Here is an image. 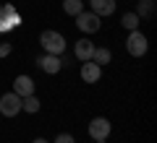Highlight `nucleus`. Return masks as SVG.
Wrapping results in <instances>:
<instances>
[{
    "mask_svg": "<svg viewBox=\"0 0 157 143\" xmlns=\"http://www.w3.org/2000/svg\"><path fill=\"white\" fill-rule=\"evenodd\" d=\"M121 26L128 29V31H134V29H141V18L136 16L134 11H128V13H123V16H121Z\"/></svg>",
    "mask_w": 157,
    "mask_h": 143,
    "instance_id": "obj_12",
    "label": "nucleus"
},
{
    "mask_svg": "<svg viewBox=\"0 0 157 143\" xmlns=\"http://www.w3.org/2000/svg\"><path fill=\"white\" fill-rule=\"evenodd\" d=\"M63 11H66L68 16L76 18L78 13L84 11V0H63Z\"/></svg>",
    "mask_w": 157,
    "mask_h": 143,
    "instance_id": "obj_15",
    "label": "nucleus"
},
{
    "mask_svg": "<svg viewBox=\"0 0 157 143\" xmlns=\"http://www.w3.org/2000/svg\"><path fill=\"white\" fill-rule=\"evenodd\" d=\"M92 52H94V42L92 39H78L76 42V47H73V55H76V60L78 63H86V60H92Z\"/></svg>",
    "mask_w": 157,
    "mask_h": 143,
    "instance_id": "obj_9",
    "label": "nucleus"
},
{
    "mask_svg": "<svg viewBox=\"0 0 157 143\" xmlns=\"http://www.w3.org/2000/svg\"><path fill=\"white\" fill-rule=\"evenodd\" d=\"M134 13L139 18H152L155 16V0H139V5H136Z\"/></svg>",
    "mask_w": 157,
    "mask_h": 143,
    "instance_id": "obj_13",
    "label": "nucleus"
},
{
    "mask_svg": "<svg viewBox=\"0 0 157 143\" xmlns=\"http://www.w3.org/2000/svg\"><path fill=\"white\" fill-rule=\"evenodd\" d=\"M32 143H50V141H45V138H34Z\"/></svg>",
    "mask_w": 157,
    "mask_h": 143,
    "instance_id": "obj_18",
    "label": "nucleus"
},
{
    "mask_svg": "<svg viewBox=\"0 0 157 143\" xmlns=\"http://www.w3.org/2000/svg\"><path fill=\"white\" fill-rule=\"evenodd\" d=\"M76 26H78V31H84V34H94V31H100L102 21H100V16H97V13L81 11V13L76 16Z\"/></svg>",
    "mask_w": 157,
    "mask_h": 143,
    "instance_id": "obj_4",
    "label": "nucleus"
},
{
    "mask_svg": "<svg viewBox=\"0 0 157 143\" xmlns=\"http://www.w3.org/2000/svg\"><path fill=\"white\" fill-rule=\"evenodd\" d=\"M52 143H76V138H73L71 133H58V135H55V141H52Z\"/></svg>",
    "mask_w": 157,
    "mask_h": 143,
    "instance_id": "obj_16",
    "label": "nucleus"
},
{
    "mask_svg": "<svg viewBox=\"0 0 157 143\" xmlns=\"http://www.w3.org/2000/svg\"><path fill=\"white\" fill-rule=\"evenodd\" d=\"M37 65L42 68V70L47 73V76H55V73H60V68H63V60H60V55H42L37 60Z\"/></svg>",
    "mask_w": 157,
    "mask_h": 143,
    "instance_id": "obj_7",
    "label": "nucleus"
},
{
    "mask_svg": "<svg viewBox=\"0 0 157 143\" xmlns=\"http://www.w3.org/2000/svg\"><path fill=\"white\" fill-rule=\"evenodd\" d=\"M81 81L84 83H100V78H102V68L97 65V63H92V60H86V63H81Z\"/></svg>",
    "mask_w": 157,
    "mask_h": 143,
    "instance_id": "obj_8",
    "label": "nucleus"
},
{
    "mask_svg": "<svg viewBox=\"0 0 157 143\" xmlns=\"http://www.w3.org/2000/svg\"><path fill=\"white\" fill-rule=\"evenodd\" d=\"M92 5V13H97V16H110V13H115V0H89Z\"/></svg>",
    "mask_w": 157,
    "mask_h": 143,
    "instance_id": "obj_10",
    "label": "nucleus"
},
{
    "mask_svg": "<svg viewBox=\"0 0 157 143\" xmlns=\"http://www.w3.org/2000/svg\"><path fill=\"white\" fill-rule=\"evenodd\" d=\"M13 94H18V96H32V94H37V83H34L32 76H26V73H21V76H16V81H13Z\"/></svg>",
    "mask_w": 157,
    "mask_h": 143,
    "instance_id": "obj_6",
    "label": "nucleus"
},
{
    "mask_svg": "<svg viewBox=\"0 0 157 143\" xmlns=\"http://www.w3.org/2000/svg\"><path fill=\"white\" fill-rule=\"evenodd\" d=\"M13 52V44L11 42H0V57H8Z\"/></svg>",
    "mask_w": 157,
    "mask_h": 143,
    "instance_id": "obj_17",
    "label": "nucleus"
},
{
    "mask_svg": "<svg viewBox=\"0 0 157 143\" xmlns=\"http://www.w3.org/2000/svg\"><path fill=\"white\" fill-rule=\"evenodd\" d=\"M92 63H97L100 68H105L107 63H113V52L107 50V47H94V52H92Z\"/></svg>",
    "mask_w": 157,
    "mask_h": 143,
    "instance_id": "obj_11",
    "label": "nucleus"
},
{
    "mask_svg": "<svg viewBox=\"0 0 157 143\" xmlns=\"http://www.w3.org/2000/svg\"><path fill=\"white\" fill-rule=\"evenodd\" d=\"M39 99H37V94H32V96H24L21 99V112H29V115H37L39 112Z\"/></svg>",
    "mask_w": 157,
    "mask_h": 143,
    "instance_id": "obj_14",
    "label": "nucleus"
},
{
    "mask_svg": "<svg viewBox=\"0 0 157 143\" xmlns=\"http://www.w3.org/2000/svg\"><path fill=\"white\" fill-rule=\"evenodd\" d=\"M39 44H42V50L47 55H63L66 52V37L55 29H45V31L39 34Z\"/></svg>",
    "mask_w": 157,
    "mask_h": 143,
    "instance_id": "obj_1",
    "label": "nucleus"
},
{
    "mask_svg": "<svg viewBox=\"0 0 157 143\" xmlns=\"http://www.w3.org/2000/svg\"><path fill=\"white\" fill-rule=\"evenodd\" d=\"M110 130H113V125L107 117H92L89 125H86V133L92 135V141H107Z\"/></svg>",
    "mask_w": 157,
    "mask_h": 143,
    "instance_id": "obj_3",
    "label": "nucleus"
},
{
    "mask_svg": "<svg viewBox=\"0 0 157 143\" xmlns=\"http://www.w3.org/2000/svg\"><path fill=\"white\" fill-rule=\"evenodd\" d=\"M18 112H21V96L13 94V91L3 94L0 96V115L3 117H16Z\"/></svg>",
    "mask_w": 157,
    "mask_h": 143,
    "instance_id": "obj_5",
    "label": "nucleus"
},
{
    "mask_svg": "<svg viewBox=\"0 0 157 143\" xmlns=\"http://www.w3.org/2000/svg\"><path fill=\"white\" fill-rule=\"evenodd\" d=\"M94 143H107V141H94Z\"/></svg>",
    "mask_w": 157,
    "mask_h": 143,
    "instance_id": "obj_19",
    "label": "nucleus"
},
{
    "mask_svg": "<svg viewBox=\"0 0 157 143\" xmlns=\"http://www.w3.org/2000/svg\"><path fill=\"white\" fill-rule=\"evenodd\" d=\"M147 50H149V42H147L144 31H141V29L128 31V37H126V52H128L131 57H144Z\"/></svg>",
    "mask_w": 157,
    "mask_h": 143,
    "instance_id": "obj_2",
    "label": "nucleus"
}]
</instances>
